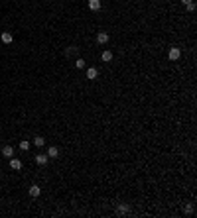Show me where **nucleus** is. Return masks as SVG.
<instances>
[{
    "label": "nucleus",
    "instance_id": "f257e3e1",
    "mask_svg": "<svg viewBox=\"0 0 197 218\" xmlns=\"http://www.w3.org/2000/svg\"><path fill=\"white\" fill-rule=\"evenodd\" d=\"M168 57H169V61H178L179 57H181V49L179 47H169Z\"/></svg>",
    "mask_w": 197,
    "mask_h": 218
},
{
    "label": "nucleus",
    "instance_id": "ddd939ff",
    "mask_svg": "<svg viewBox=\"0 0 197 218\" xmlns=\"http://www.w3.org/2000/svg\"><path fill=\"white\" fill-rule=\"evenodd\" d=\"M65 53H67V55H77V53H79V47L71 45V47H67V49H65Z\"/></svg>",
    "mask_w": 197,
    "mask_h": 218
},
{
    "label": "nucleus",
    "instance_id": "423d86ee",
    "mask_svg": "<svg viewBox=\"0 0 197 218\" xmlns=\"http://www.w3.org/2000/svg\"><path fill=\"white\" fill-rule=\"evenodd\" d=\"M47 157H59V147H57V146H49V149H47Z\"/></svg>",
    "mask_w": 197,
    "mask_h": 218
},
{
    "label": "nucleus",
    "instance_id": "6e6552de",
    "mask_svg": "<svg viewBox=\"0 0 197 218\" xmlns=\"http://www.w3.org/2000/svg\"><path fill=\"white\" fill-rule=\"evenodd\" d=\"M128 212H130V206H128V204L122 202V204L116 206V214H128Z\"/></svg>",
    "mask_w": 197,
    "mask_h": 218
},
{
    "label": "nucleus",
    "instance_id": "f8f14e48",
    "mask_svg": "<svg viewBox=\"0 0 197 218\" xmlns=\"http://www.w3.org/2000/svg\"><path fill=\"white\" fill-rule=\"evenodd\" d=\"M43 143H46V140H43L42 136H36V137H34V146H38V147H43Z\"/></svg>",
    "mask_w": 197,
    "mask_h": 218
},
{
    "label": "nucleus",
    "instance_id": "4468645a",
    "mask_svg": "<svg viewBox=\"0 0 197 218\" xmlns=\"http://www.w3.org/2000/svg\"><path fill=\"white\" fill-rule=\"evenodd\" d=\"M2 41H4V43H12V33L4 32V33H2Z\"/></svg>",
    "mask_w": 197,
    "mask_h": 218
},
{
    "label": "nucleus",
    "instance_id": "1a4fd4ad",
    "mask_svg": "<svg viewBox=\"0 0 197 218\" xmlns=\"http://www.w3.org/2000/svg\"><path fill=\"white\" fill-rule=\"evenodd\" d=\"M87 4H89V8L93 10V12H97V10H101V0H89Z\"/></svg>",
    "mask_w": 197,
    "mask_h": 218
},
{
    "label": "nucleus",
    "instance_id": "20e7f679",
    "mask_svg": "<svg viewBox=\"0 0 197 218\" xmlns=\"http://www.w3.org/2000/svg\"><path fill=\"white\" fill-rule=\"evenodd\" d=\"M2 155L8 157V159H10V157H14V147H12V146H4V147H2Z\"/></svg>",
    "mask_w": 197,
    "mask_h": 218
},
{
    "label": "nucleus",
    "instance_id": "0eeeda50",
    "mask_svg": "<svg viewBox=\"0 0 197 218\" xmlns=\"http://www.w3.org/2000/svg\"><path fill=\"white\" fill-rule=\"evenodd\" d=\"M28 193H30V197H34V199H36V197H40V194H42V191H40L38 185H32L28 189Z\"/></svg>",
    "mask_w": 197,
    "mask_h": 218
},
{
    "label": "nucleus",
    "instance_id": "2eb2a0df",
    "mask_svg": "<svg viewBox=\"0 0 197 218\" xmlns=\"http://www.w3.org/2000/svg\"><path fill=\"white\" fill-rule=\"evenodd\" d=\"M20 149H22V151H28L30 149V142H20Z\"/></svg>",
    "mask_w": 197,
    "mask_h": 218
},
{
    "label": "nucleus",
    "instance_id": "dca6fc26",
    "mask_svg": "<svg viewBox=\"0 0 197 218\" xmlns=\"http://www.w3.org/2000/svg\"><path fill=\"white\" fill-rule=\"evenodd\" d=\"M75 67L77 69H85V61L83 59H75Z\"/></svg>",
    "mask_w": 197,
    "mask_h": 218
},
{
    "label": "nucleus",
    "instance_id": "9d476101",
    "mask_svg": "<svg viewBox=\"0 0 197 218\" xmlns=\"http://www.w3.org/2000/svg\"><path fill=\"white\" fill-rule=\"evenodd\" d=\"M97 77H99V71L95 69V67H89V69H87V79L93 81V79H97Z\"/></svg>",
    "mask_w": 197,
    "mask_h": 218
},
{
    "label": "nucleus",
    "instance_id": "6ab92c4d",
    "mask_svg": "<svg viewBox=\"0 0 197 218\" xmlns=\"http://www.w3.org/2000/svg\"><path fill=\"white\" fill-rule=\"evenodd\" d=\"M183 4H189V2H193V0H181Z\"/></svg>",
    "mask_w": 197,
    "mask_h": 218
},
{
    "label": "nucleus",
    "instance_id": "f3484780",
    "mask_svg": "<svg viewBox=\"0 0 197 218\" xmlns=\"http://www.w3.org/2000/svg\"><path fill=\"white\" fill-rule=\"evenodd\" d=\"M183 212H185V214H193V204H187V206H183Z\"/></svg>",
    "mask_w": 197,
    "mask_h": 218
},
{
    "label": "nucleus",
    "instance_id": "7ed1b4c3",
    "mask_svg": "<svg viewBox=\"0 0 197 218\" xmlns=\"http://www.w3.org/2000/svg\"><path fill=\"white\" fill-rule=\"evenodd\" d=\"M107 41H108V33H107V32H99V33H97V43L104 45Z\"/></svg>",
    "mask_w": 197,
    "mask_h": 218
},
{
    "label": "nucleus",
    "instance_id": "a211bd4d",
    "mask_svg": "<svg viewBox=\"0 0 197 218\" xmlns=\"http://www.w3.org/2000/svg\"><path fill=\"white\" fill-rule=\"evenodd\" d=\"M185 6H187L189 12H195V2H189V4H185Z\"/></svg>",
    "mask_w": 197,
    "mask_h": 218
},
{
    "label": "nucleus",
    "instance_id": "9b49d317",
    "mask_svg": "<svg viewBox=\"0 0 197 218\" xmlns=\"http://www.w3.org/2000/svg\"><path fill=\"white\" fill-rule=\"evenodd\" d=\"M101 59H103L104 63H108V61H113V51H103V55H101Z\"/></svg>",
    "mask_w": 197,
    "mask_h": 218
},
{
    "label": "nucleus",
    "instance_id": "39448f33",
    "mask_svg": "<svg viewBox=\"0 0 197 218\" xmlns=\"http://www.w3.org/2000/svg\"><path fill=\"white\" fill-rule=\"evenodd\" d=\"M47 159H49L47 153H38V155H36V163H38V165H46Z\"/></svg>",
    "mask_w": 197,
    "mask_h": 218
},
{
    "label": "nucleus",
    "instance_id": "f03ea898",
    "mask_svg": "<svg viewBox=\"0 0 197 218\" xmlns=\"http://www.w3.org/2000/svg\"><path fill=\"white\" fill-rule=\"evenodd\" d=\"M10 169H14V171L22 169V161H20L18 157H10Z\"/></svg>",
    "mask_w": 197,
    "mask_h": 218
}]
</instances>
